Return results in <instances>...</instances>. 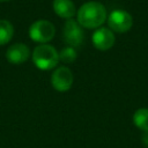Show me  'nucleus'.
Wrapping results in <instances>:
<instances>
[{
	"instance_id": "1",
	"label": "nucleus",
	"mask_w": 148,
	"mask_h": 148,
	"mask_svg": "<svg viewBox=\"0 0 148 148\" xmlns=\"http://www.w3.org/2000/svg\"><path fill=\"white\" fill-rule=\"evenodd\" d=\"M76 17L81 27L88 29L98 28L106 20V9L98 1H89L79 8Z\"/></svg>"
},
{
	"instance_id": "2",
	"label": "nucleus",
	"mask_w": 148,
	"mask_h": 148,
	"mask_svg": "<svg viewBox=\"0 0 148 148\" xmlns=\"http://www.w3.org/2000/svg\"><path fill=\"white\" fill-rule=\"evenodd\" d=\"M32 61L42 71L52 69L59 61V53L53 46L49 44H40L36 46L32 52Z\"/></svg>"
},
{
	"instance_id": "3",
	"label": "nucleus",
	"mask_w": 148,
	"mask_h": 148,
	"mask_svg": "<svg viewBox=\"0 0 148 148\" xmlns=\"http://www.w3.org/2000/svg\"><path fill=\"white\" fill-rule=\"evenodd\" d=\"M56 34L54 25L46 20H38L34 22L30 25L29 29V36L34 42L45 44L46 42H50Z\"/></svg>"
},
{
	"instance_id": "4",
	"label": "nucleus",
	"mask_w": 148,
	"mask_h": 148,
	"mask_svg": "<svg viewBox=\"0 0 148 148\" xmlns=\"http://www.w3.org/2000/svg\"><path fill=\"white\" fill-rule=\"evenodd\" d=\"M108 24L111 30L123 34L131 29L133 24V18L128 12L123 9H114L108 16Z\"/></svg>"
},
{
	"instance_id": "5",
	"label": "nucleus",
	"mask_w": 148,
	"mask_h": 148,
	"mask_svg": "<svg viewBox=\"0 0 148 148\" xmlns=\"http://www.w3.org/2000/svg\"><path fill=\"white\" fill-rule=\"evenodd\" d=\"M62 39L71 47H77L82 44L83 40V31L77 21L67 20L62 28Z\"/></svg>"
},
{
	"instance_id": "6",
	"label": "nucleus",
	"mask_w": 148,
	"mask_h": 148,
	"mask_svg": "<svg viewBox=\"0 0 148 148\" xmlns=\"http://www.w3.org/2000/svg\"><path fill=\"white\" fill-rule=\"evenodd\" d=\"M73 74L69 68L62 66L57 68L51 76V83L58 91H67L73 84Z\"/></svg>"
},
{
	"instance_id": "7",
	"label": "nucleus",
	"mask_w": 148,
	"mask_h": 148,
	"mask_svg": "<svg viewBox=\"0 0 148 148\" xmlns=\"http://www.w3.org/2000/svg\"><path fill=\"white\" fill-rule=\"evenodd\" d=\"M91 39L94 46L101 51H106L111 49L114 44V35L108 28H98L92 34Z\"/></svg>"
},
{
	"instance_id": "8",
	"label": "nucleus",
	"mask_w": 148,
	"mask_h": 148,
	"mask_svg": "<svg viewBox=\"0 0 148 148\" xmlns=\"http://www.w3.org/2000/svg\"><path fill=\"white\" fill-rule=\"evenodd\" d=\"M6 58L12 64H22L29 58V47L23 43H15L7 50Z\"/></svg>"
},
{
	"instance_id": "9",
	"label": "nucleus",
	"mask_w": 148,
	"mask_h": 148,
	"mask_svg": "<svg viewBox=\"0 0 148 148\" xmlns=\"http://www.w3.org/2000/svg\"><path fill=\"white\" fill-rule=\"evenodd\" d=\"M53 10L62 18L71 20L75 15V6L72 0H53Z\"/></svg>"
},
{
	"instance_id": "10",
	"label": "nucleus",
	"mask_w": 148,
	"mask_h": 148,
	"mask_svg": "<svg viewBox=\"0 0 148 148\" xmlns=\"http://www.w3.org/2000/svg\"><path fill=\"white\" fill-rule=\"evenodd\" d=\"M133 123L138 128L145 132L148 131V109L142 108L136 110L133 114Z\"/></svg>"
},
{
	"instance_id": "11",
	"label": "nucleus",
	"mask_w": 148,
	"mask_h": 148,
	"mask_svg": "<svg viewBox=\"0 0 148 148\" xmlns=\"http://www.w3.org/2000/svg\"><path fill=\"white\" fill-rule=\"evenodd\" d=\"M14 34V28L10 22L6 20H0V45L7 44Z\"/></svg>"
},
{
	"instance_id": "12",
	"label": "nucleus",
	"mask_w": 148,
	"mask_h": 148,
	"mask_svg": "<svg viewBox=\"0 0 148 148\" xmlns=\"http://www.w3.org/2000/svg\"><path fill=\"white\" fill-rule=\"evenodd\" d=\"M75 59H76V51H75L74 47L67 46V47H64L59 52V60H61L66 64L73 62Z\"/></svg>"
},
{
	"instance_id": "13",
	"label": "nucleus",
	"mask_w": 148,
	"mask_h": 148,
	"mask_svg": "<svg viewBox=\"0 0 148 148\" xmlns=\"http://www.w3.org/2000/svg\"><path fill=\"white\" fill-rule=\"evenodd\" d=\"M141 140H142V143H143L146 147H148V131H146V132L142 134Z\"/></svg>"
},
{
	"instance_id": "14",
	"label": "nucleus",
	"mask_w": 148,
	"mask_h": 148,
	"mask_svg": "<svg viewBox=\"0 0 148 148\" xmlns=\"http://www.w3.org/2000/svg\"><path fill=\"white\" fill-rule=\"evenodd\" d=\"M0 1H8V0H0Z\"/></svg>"
}]
</instances>
